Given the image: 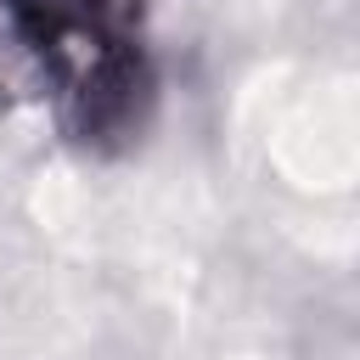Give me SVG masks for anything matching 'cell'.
<instances>
[{"label":"cell","instance_id":"6da1fadb","mask_svg":"<svg viewBox=\"0 0 360 360\" xmlns=\"http://www.w3.org/2000/svg\"><path fill=\"white\" fill-rule=\"evenodd\" d=\"M242 146L264 180L292 197H349L354 186V79L321 68H270L242 96Z\"/></svg>","mask_w":360,"mask_h":360},{"label":"cell","instance_id":"7a4b0ae2","mask_svg":"<svg viewBox=\"0 0 360 360\" xmlns=\"http://www.w3.org/2000/svg\"><path fill=\"white\" fill-rule=\"evenodd\" d=\"M236 360H248V354H236Z\"/></svg>","mask_w":360,"mask_h":360}]
</instances>
